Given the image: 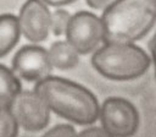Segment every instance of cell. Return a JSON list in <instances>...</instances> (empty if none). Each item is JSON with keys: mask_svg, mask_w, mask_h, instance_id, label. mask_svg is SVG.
Returning <instances> with one entry per match:
<instances>
[{"mask_svg": "<svg viewBox=\"0 0 156 137\" xmlns=\"http://www.w3.org/2000/svg\"><path fill=\"white\" fill-rule=\"evenodd\" d=\"M33 91L44 100L50 111L73 124L87 126L99 117L100 104L96 97L76 82L49 75L35 82Z\"/></svg>", "mask_w": 156, "mask_h": 137, "instance_id": "obj_1", "label": "cell"}, {"mask_svg": "<svg viewBox=\"0 0 156 137\" xmlns=\"http://www.w3.org/2000/svg\"><path fill=\"white\" fill-rule=\"evenodd\" d=\"M105 42L134 43L156 23V0H115L100 17Z\"/></svg>", "mask_w": 156, "mask_h": 137, "instance_id": "obj_2", "label": "cell"}, {"mask_svg": "<svg viewBox=\"0 0 156 137\" xmlns=\"http://www.w3.org/2000/svg\"><path fill=\"white\" fill-rule=\"evenodd\" d=\"M93 67L112 81H130L143 76L151 65L150 56L134 43L105 42L93 54Z\"/></svg>", "mask_w": 156, "mask_h": 137, "instance_id": "obj_3", "label": "cell"}, {"mask_svg": "<svg viewBox=\"0 0 156 137\" xmlns=\"http://www.w3.org/2000/svg\"><path fill=\"white\" fill-rule=\"evenodd\" d=\"M99 119L101 127L112 137H132L140 124L136 108L119 97H110L100 105Z\"/></svg>", "mask_w": 156, "mask_h": 137, "instance_id": "obj_4", "label": "cell"}, {"mask_svg": "<svg viewBox=\"0 0 156 137\" xmlns=\"http://www.w3.org/2000/svg\"><path fill=\"white\" fill-rule=\"evenodd\" d=\"M65 35L76 51L83 55L95 51L105 43V29L101 18L88 11H79L71 16Z\"/></svg>", "mask_w": 156, "mask_h": 137, "instance_id": "obj_5", "label": "cell"}, {"mask_svg": "<svg viewBox=\"0 0 156 137\" xmlns=\"http://www.w3.org/2000/svg\"><path fill=\"white\" fill-rule=\"evenodd\" d=\"M10 109L18 127L29 132L44 130L50 121V109L34 91H21Z\"/></svg>", "mask_w": 156, "mask_h": 137, "instance_id": "obj_6", "label": "cell"}, {"mask_svg": "<svg viewBox=\"0 0 156 137\" xmlns=\"http://www.w3.org/2000/svg\"><path fill=\"white\" fill-rule=\"evenodd\" d=\"M51 12L41 0H27L17 16L21 34L32 43L45 40L50 32Z\"/></svg>", "mask_w": 156, "mask_h": 137, "instance_id": "obj_7", "label": "cell"}, {"mask_svg": "<svg viewBox=\"0 0 156 137\" xmlns=\"http://www.w3.org/2000/svg\"><path fill=\"white\" fill-rule=\"evenodd\" d=\"M52 70L48 50L39 45L22 46L12 59V71L28 82H38Z\"/></svg>", "mask_w": 156, "mask_h": 137, "instance_id": "obj_8", "label": "cell"}, {"mask_svg": "<svg viewBox=\"0 0 156 137\" xmlns=\"http://www.w3.org/2000/svg\"><path fill=\"white\" fill-rule=\"evenodd\" d=\"M49 60L52 68L58 70H71L78 65L79 54L67 40H57L51 44L48 50Z\"/></svg>", "mask_w": 156, "mask_h": 137, "instance_id": "obj_9", "label": "cell"}, {"mask_svg": "<svg viewBox=\"0 0 156 137\" xmlns=\"http://www.w3.org/2000/svg\"><path fill=\"white\" fill-rule=\"evenodd\" d=\"M21 32L15 15H0V59L7 55L17 44Z\"/></svg>", "mask_w": 156, "mask_h": 137, "instance_id": "obj_10", "label": "cell"}, {"mask_svg": "<svg viewBox=\"0 0 156 137\" xmlns=\"http://www.w3.org/2000/svg\"><path fill=\"white\" fill-rule=\"evenodd\" d=\"M21 91L22 87L17 75L0 64V108H10Z\"/></svg>", "mask_w": 156, "mask_h": 137, "instance_id": "obj_11", "label": "cell"}, {"mask_svg": "<svg viewBox=\"0 0 156 137\" xmlns=\"http://www.w3.org/2000/svg\"><path fill=\"white\" fill-rule=\"evenodd\" d=\"M18 124L10 108H0V137H17Z\"/></svg>", "mask_w": 156, "mask_h": 137, "instance_id": "obj_12", "label": "cell"}, {"mask_svg": "<svg viewBox=\"0 0 156 137\" xmlns=\"http://www.w3.org/2000/svg\"><path fill=\"white\" fill-rule=\"evenodd\" d=\"M72 15H69L68 11L63 9H57L51 13L50 18V31L54 33V35H62L66 33L69 18Z\"/></svg>", "mask_w": 156, "mask_h": 137, "instance_id": "obj_13", "label": "cell"}, {"mask_svg": "<svg viewBox=\"0 0 156 137\" xmlns=\"http://www.w3.org/2000/svg\"><path fill=\"white\" fill-rule=\"evenodd\" d=\"M76 130L69 124H58L48 130L41 137H74Z\"/></svg>", "mask_w": 156, "mask_h": 137, "instance_id": "obj_14", "label": "cell"}, {"mask_svg": "<svg viewBox=\"0 0 156 137\" xmlns=\"http://www.w3.org/2000/svg\"><path fill=\"white\" fill-rule=\"evenodd\" d=\"M74 137H112L111 135H108L102 127H88L78 133H76Z\"/></svg>", "mask_w": 156, "mask_h": 137, "instance_id": "obj_15", "label": "cell"}, {"mask_svg": "<svg viewBox=\"0 0 156 137\" xmlns=\"http://www.w3.org/2000/svg\"><path fill=\"white\" fill-rule=\"evenodd\" d=\"M113 1L115 0H87V4L95 10H102V9H106Z\"/></svg>", "mask_w": 156, "mask_h": 137, "instance_id": "obj_16", "label": "cell"}, {"mask_svg": "<svg viewBox=\"0 0 156 137\" xmlns=\"http://www.w3.org/2000/svg\"><path fill=\"white\" fill-rule=\"evenodd\" d=\"M41 1H44L46 5H50V6H63L73 2L74 0H41Z\"/></svg>", "mask_w": 156, "mask_h": 137, "instance_id": "obj_17", "label": "cell"}, {"mask_svg": "<svg viewBox=\"0 0 156 137\" xmlns=\"http://www.w3.org/2000/svg\"><path fill=\"white\" fill-rule=\"evenodd\" d=\"M150 49H151V62L155 66V73H156V38L150 43Z\"/></svg>", "mask_w": 156, "mask_h": 137, "instance_id": "obj_18", "label": "cell"}]
</instances>
